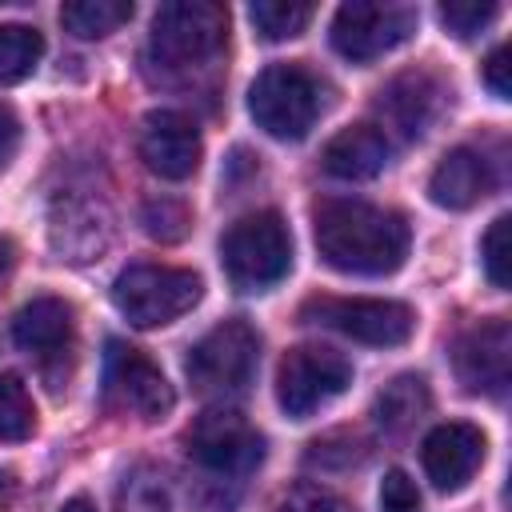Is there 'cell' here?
Here are the masks:
<instances>
[{
    "label": "cell",
    "instance_id": "28",
    "mask_svg": "<svg viewBox=\"0 0 512 512\" xmlns=\"http://www.w3.org/2000/svg\"><path fill=\"white\" fill-rule=\"evenodd\" d=\"M496 4H440V24L456 36V40H468L476 36L480 28H488L496 20Z\"/></svg>",
    "mask_w": 512,
    "mask_h": 512
},
{
    "label": "cell",
    "instance_id": "7",
    "mask_svg": "<svg viewBox=\"0 0 512 512\" xmlns=\"http://www.w3.org/2000/svg\"><path fill=\"white\" fill-rule=\"evenodd\" d=\"M300 316L372 348H396L416 332V312L404 300H376V296H312L304 300Z\"/></svg>",
    "mask_w": 512,
    "mask_h": 512
},
{
    "label": "cell",
    "instance_id": "17",
    "mask_svg": "<svg viewBox=\"0 0 512 512\" xmlns=\"http://www.w3.org/2000/svg\"><path fill=\"white\" fill-rule=\"evenodd\" d=\"M492 188H496L492 160H488L484 152H476V148H452V152L436 164V172H432V180H428L432 204H440V208H448V212H464V208L480 204Z\"/></svg>",
    "mask_w": 512,
    "mask_h": 512
},
{
    "label": "cell",
    "instance_id": "18",
    "mask_svg": "<svg viewBox=\"0 0 512 512\" xmlns=\"http://www.w3.org/2000/svg\"><path fill=\"white\" fill-rule=\"evenodd\" d=\"M72 332H76V320H72V304L60 300V296H36L28 300L16 320H12V340L20 352L36 356V360H52V356H64L72 348Z\"/></svg>",
    "mask_w": 512,
    "mask_h": 512
},
{
    "label": "cell",
    "instance_id": "8",
    "mask_svg": "<svg viewBox=\"0 0 512 512\" xmlns=\"http://www.w3.org/2000/svg\"><path fill=\"white\" fill-rule=\"evenodd\" d=\"M352 384V364L324 344L288 348L276 368V404L292 420H308Z\"/></svg>",
    "mask_w": 512,
    "mask_h": 512
},
{
    "label": "cell",
    "instance_id": "12",
    "mask_svg": "<svg viewBox=\"0 0 512 512\" xmlns=\"http://www.w3.org/2000/svg\"><path fill=\"white\" fill-rule=\"evenodd\" d=\"M456 380L472 396H504L512 376V328L508 320H480L452 348Z\"/></svg>",
    "mask_w": 512,
    "mask_h": 512
},
{
    "label": "cell",
    "instance_id": "27",
    "mask_svg": "<svg viewBox=\"0 0 512 512\" xmlns=\"http://www.w3.org/2000/svg\"><path fill=\"white\" fill-rule=\"evenodd\" d=\"M508 228H512V220L496 216L480 240V264H484V276L492 280V288H508Z\"/></svg>",
    "mask_w": 512,
    "mask_h": 512
},
{
    "label": "cell",
    "instance_id": "23",
    "mask_svg": "<svg viewBox=\"0 0 512 512\" xmlns=\"http://www.w3.org/2000/svg\"><path fill=\"white\" fill-rule=\"evenodd\" d=\"M312 12H316L312 4H292V0H256L248 8L252 28L264 40H292V36H300L312 24Z\"/></svg>",
    "mask_w": 512,
    "mask_h": 512
},
{
    "label": "cell",
    "instance_id": "24",
    "mask_svg": "<svg viewBox=\"0 0 512 512\" xmlns=\"http://www.w3.org/2000/svg\"><path fill=\"white\" fill-rule=\"evenodd\" d=\"M32 432H36V404L24 380L4 372L0 376V440L16 444V440H28Z\"/></svg>",
    "mask_w": 512,
    "mask_h": 512
},
{
    "label": "cell",
    "instance_id": "2",
    "mask_svg": "<svg viewBox=\"0 0 512 512\" xmlns=\"http://www.w3.org/2000/svg\"><path fill=\"white\" fill-rule=\"evenodd\" d=\"M220 264L240 292H264L280 284L292 268V232L284 216L260 208L228 224V232L220 236Z\"/></svg>",
    "mask_w": 512,
    "mask_h": 512
},
{
    "label": "cell",
    "instance_id": "5",
    "mask_svg": "<svg viewBox=\"0 0 512 512\" xmlns=\"http://www.w3.org/2000/svg\"><path fill=\"white\" fill-rule=\"evenodd\" d=\"M228 40V8L212 0H172L152 16V56L156 64L180 72L208 64Z\"/></svg>",
    "mask_w": 512,
    "mask_h": 512
},
{
    "label": "cell",
    "instance_id": "3",
    "mask_svg": "<svg viewBox=\"0 0 512 512\" xmlns=\"http://www.w3.org/2000/svg\"><path fill=\"white\" fill-rule=\"evenodd\" d=\"M324 80L304 64H268L248 88V112L272 140H304L324 112Z\"/></svg>",
    "mask_w": 512,
    "mask_h": 512
},
{
    "label": "cell",
    "instance_id": "16",
    "mask_svg": "<svg viewBox=\"0 0 512 512\" xmlns=\"http://www.w3.org/2000/svg\"><path fill=\"white\" fill-rule=\"evenodd\" d=\"M444 96H448V92H444V84H440L432 72L412 68V72L392 76V80L380 88L376 108H380V116H384L388 128H396L404 140H416V136H424L428 124L440 116Z\"/></svg>",
    "mask_w": 512,
    "mask_h": 512
},
{
    "label": "cell",
    "instance_id": "1",
    "mask_svg": "<svg viewBox=\"0 0 512 512\" xmlns=\"http://www.w3.org/2000/svg\"><path fill=\"white\" fill-rule=\"evenodd\" d=\"M312 240L328 268L348 276H388L404 264L412 228L396 208L328 196L312 208Z\"/></svg>",
    "mask_w": 512,
    "mask_h": 512
},
{
    "label": "cell",
    "instance_id": "21",
    "mask_svg": "<svg viewBox=\"0 0 512 512\" xmlns=\"http://www.w3.org/2000/svg\"><path fill=\"white\" fill-rule=\"evenodd\" d=\"M132 20V4L128 0H68L60 8V24L64 32L80 36V40H100L112 36L116 28H124Z\"/></svg>",
    "mask_w": 512,
    "mask_h": 512
},
{
    "label": "cell",
    "instance_id": "33",
    "mask_svg": "<svg viewBox=\"0 0 512 512\" xmlns=\"http://www.w3.org/2000/svg\"><path fill=\"white\" fill-rule=\"evenodd\" d=\"M60 512H96V504H92L88 496H72V500L60 504Z\"/></svg>",
    "mask_w": 512,
    "mask_h": 512
},
{
    "label": "cell",
    "instance_id": "25",
    "mask_svg": "<svg viewBox=\"0 0 512 512\" xmlns=\"http://www.w3.org/2000/svg\"><path fill=\"white\" fill-rule=\"evenodd\" d=\"M140 220H144V232H148L152 240H160V244H176V240H184V232L192 228V212H188L180 200H172V196L148 200Z\"/></svg>",
    "mask_w": 512,
    "mask_h": 512
},
{
    "label": "cell",
    "instance_id": "34",
    "mask_svg": "<svg viewBox=\"0 0 512 512\" xmlns=\"http://www.w3.org/2000/svg\"><path fill=\"white\" fill-rule=\"evenodd\" d=\"M8 488H12V480H8V476H4V472H0V504H4V500H8Z\"/></svg>",
    "mask_w": 512,
    "mask_h": 512
},
{
    "label": "cell",
    "instance_id": "29",
    "mask_svg": "<svg viewBox=\"0 0 512 512\" xmlns=\"http://www.w3.org/2000/svg\"><path fill=\"white\" fill-rule=\"evenodd\" d=\"M380 508L384 512H416L420 508V492L412 484V476L404 468H392L380 484Z\"/></svg>",
    "mask_w": 512,
    "mask_h": 512
},
{
    "label": "cell",
    "instance_id": "32",
    "mask_svg": "<svg viewBox=\"0 0 512 512\" xmlns=\"http://www.w3.org/2000/svg\"><path fill=\"white\" fill-rule=\"evenodd\" d=\"M12 268H16V244L12 240H0V280H8Z\"/></svg>",
    "mask_w": 512,
    "mask_h": 512
},
{
    "label": "cell",
    "instance_id": "11",
    "mask_svg": "<svg viewBox=\"0 0 512 512\" xmlns=\"http://www.w3.org/2000/svg\"><path fill=\"white\" fill-rule=\"evenodd\" d=\"M104 396L112 408L132 412L140 420H160L176 408V392L164 380L160 364L124 340H108V356H104Z\"/></svg>",
    "mask_w": 512,
    "mask_h": 512
},
{
    "label": "cell",
    "instance_id": "9",
    "mask_svg": "<svg viewBox=\"0 0 512 512\" xmlns=\"http://www.w3.org/2000/svg\"><path fill=\"white\" fill-rule=\"evenodd\" d=\"M188 456L216 476H244L264 460L260 428L236 408H208L184 432Z\"/></svg>",
    "mask_w": 512,
    "mask_h": 512
},
{
    "label": "cell",
    "instance_id": "15",
    "mask_svg": "<svg viewBox=\"0 0 512 512\" xmlns=\"http://www.w3.org/2000/svg\"><path fill=\"white\" fill-rule=\"evenodd\" d=\"M484 448H488V440L476 424H468V420L436 424L420 444L424 476L432 480L436 492H460L484 464Z\"/></svg>",
    "mask_w": 512,
    "mask_h": 512
},
{
    "label": "cell",
    "instance_id": "20",
    "mask_svg": "<svg viewBox=\"0 0 512 512\" xmlns=\"http://www.w3.org/2000/svg\"><path fill=\"white\" fill-rule=\"evenodd\" d=\"M432 408V392H428V380L416 376V372H404L396 380H388L372 404V416L376 424L384 428V436H400L408 432L424 412Z\"/></svg>",
    "mask_w": 512,
    "mask_h": 512
},
{
    "label": "cell",
    "instance_id": "4",
    "mask_svg": "<svg viewBox=\"0 0 512 512\" xmlns=\"http://www.w3.org/2000/svg\"><path fill=\"white\" fill-rule=\"evenodd\" d=\"M204 296V280L192 268L172 264H132L112 284L116 312L136 328H164L192 312Z\"/></svg>",
    "mask_w": 512,
    "mask_h": 512
},
{
    "label": "cell",
    "instance_id": "10",
    "mask_svg": "<svg viewBox=\"0 0 512 512\" xmlns=\"http://www.w3.org/2000/svg\"><path fill=\"white\" fill-rule=\"evenodd\" d=\"M416 8L408 4H340L332 16V48L352 64H372L384 52L400 48L416 32Z\"/></svg>",
    "mask_w": 512,
    "mask_h": 512
},
{
    "label": "cell",
    "instance_id": "14",
    "mask_svg": "<svg viewBox=\"0 0 512 512\" xmlns=\"http://www.w3.org/2000/svg\"><path fill=\"white\" fill-rule=\"evenodd\" d=\"M200 156H204V140L184 112L156 108L144 116L140 160L148 164V172H156L160 180H188L200 168Z\"/></svg>",
    "mask_w": 512,
    "mask_h": 512
},
{
    "label": "cell",
    "instance_id": "26",
    "mask_svg": "<svg viewBox=\"0 0 512 512\" xmlns=\"http://www.w3.org/2000/svg\"><path fill=\"white\" fill-rule=\"evenodd\" d=\"M272 512H356L340 492H332V488H324V484H312V480H304V484H292L280 500H276V508Z\"/></svg>",
    "mask_w": 512,
    "mask_h": 512
},
{
    "label": "cell",
    "instance_id": "30",
    "mask_svg": "<svg viewBox=\"0 0 512 512\" xmlns=\"http://www.w3.org/2000/svg\"><path fill=\"white\" fill-rule=\"evenodd\" d=\"M508 72H512V64H508V48L500 44V48H492V56L484 60V84L492 88L496 100H508V96H512V80H508Z\"/></svg>",
    "mask_w": 512,
    "mask_h": 512
},
{
    "label": "cell",
    "instance_id": "13",
    "mask_svg": "<svg viewBox=\"0 0 512 512\" xmlns=\"http://www.w3.org/2000/svg\"><path fill=\"white\" fill-rule=\"evenodd\" d=\"M48 240L60 260H96L112 240V212L100 196L60 192L48 208Z\"/></svg>",
    "mask_w": 512,
    "mask_h": 512
},
{
    "label": "cell",
    "instance_id": "31",
    "mask_svg": "<svg viewBox=\"0 0 512 512\" xmlns=\"http://www.w3.org/2000/svg\"><path fill=\"white\" fill-rule=\"evenodd\" d=\"M16 148H20V120H16V112L8 104H0V168L12 164Z\"/></svg>",
    "mask_w": 512,
    "mask_h": 512
},
{
    "label": "cell",
    "instance_id": "22",
    "mask_svg": "<svg viewBox=\"0 0 512 512\" xmlns=\"http://www.w3.org/2000/svg\"><path fill=\"white\" fill-rule=\"evenodd\" d=\"M44 36L32 24H0V84H20L36 72Z\"/></svg>",
    "mask_w": 512,
    "mask_h": 512
},
{
    "label": "cell",
    "instance_id": "6",
    "mask_svg": "<svg viewBox=\"0 0 512 512\" xmlns=\"http://www.w3.org/2000/svg\"><path fill=\"white\" fill-rule=\"evenodd\" d=\"M260 360V332L248 320H224L208 328L184 356V372L196 392L204 396H228L248 388Z\"/></svg>",
    "mask_w": 512,
    "mask_h": 512
},
{
    "label": "cell",
    "instance_id": "19",
    "mask_svg": "<svg viewBox=\"0 0 512 512\" xmlns=\"http://www.w3.org/2000/svg\"><path fill=\"white\" fill-rule=\"evenodd\" d=\"M324 172L336 180H372L388 164V136L376 124H352L340 128L324 144Z\"/></svg>",
    "mask_w": 512,
    "mask_h": 512
}]
</instances>
